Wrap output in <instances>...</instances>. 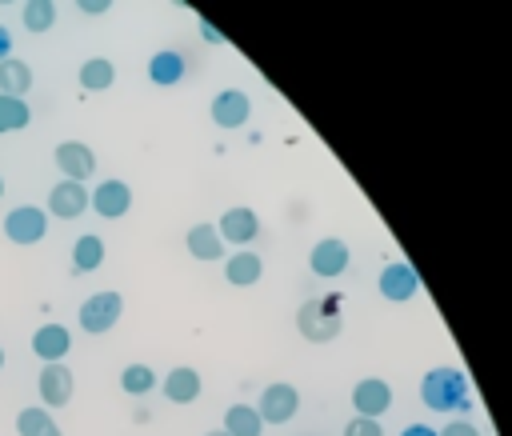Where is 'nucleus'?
Wrapping results in <instances>:
<instances>
[{
    "mask_svg": "<svg viewBox=\"0 0 512 436\" xmlns=\"http://www.w3.org/2000/svg\"><path fill=\"white\" fill-rule=\"evenodd\" d=\"M8 56H12V32H8L4 24H0V64H4Z\"/></svg>",
    "mask_w": 512,
    "mask_h": 436,
    "instance_id": "2f4dec72",
    "label": "nucleus"
},
{
    "mask_svg": "<svg viewBox=\"0 0 512 436\" xmlns=\"http://www.w3.org/2000/svg\"><path fill=\"white\" fill-rule=\"evenodd\" d=\"M52 160H56V168L64 172V180H76V184H84V180L96 172V152H92L88 144H80V140L56 144Z\"/></svg>",
    "mask_w": 512,
    "mask_h": 436,
    "instance_id": "0eeeda50",
    "label": "nucleus"
},
{
    "mask_svg": "<svg viewBox=\"0 0 512 436\" xmlns=\"http://www.w3.org/2000/svg\"><path fill=\"white\" fill-rule=\"evenodd\" d=\"M120 312H124V296L120 292H112V288H104V292H92L84 304H80V328L84 332H108L116 320H120Z\"/></svg>",
    "mask_w": 512,
    "mask_h": 436,
    "instance_id": "7ed1b4c3",
    "label": "nucleus"
},
{
    "mask_svg": "<svg viewBox=\"0 0 512 436\" xmlns=\"http://www.w3.org/2000/svg\"><path fill=\"white\" fill-rule=\"evenodd\" d=\"M180 76H184V56H180L176 48H160V52L148 60V80H152V84L168 88V84H180Z\"/></svg>",
    "mask_w": 512,
    "mask_h": 436,
    "instance_id": "a211bd4d",
    "label": "nucleus"
},
{
    "mask_svg": "<svg viewBox=\"0 0 512 436\" xmlns=\"http://www.w3.org/2000/svg\"><path fill=\"white\" fill-rule=\"evenodd\" d=\"M400 436H436V432H432V424H408Z\"/></svg>",
    "mask_w": 512,
    "mask_h": 436,
    "instance_id": "473e14b6",
    "label": "nucleus"
},
{
    "mask_svg": "<svg viewBox=\"0 0 512 436\" xmlns=\"http://www.w3.org/2000/svg\"><path fill=\"white\" fill-rule=\"evenodd\" d=\"M256 412H260V420H264V424H288V420L300 412V392H296L292 384L276 380V384H268V388L260 392Z\"/></svg>",
    "mask_w": 512,
    "mask_h": 436,
    "instance_id": "20e7f679",
    "label": "nucleus"
},
{
    "mask_svg": "<svg viewBox=\"0 0 512 436\" xmlns=\"http://www.w3.org/2000/svg\"><path fill=\"white\" fill-rule=\"evenodd\" d=\"M28 88H32V68H28L24 60L8 56V60L0 64V96H16V100H24Z\"/></svg>",
    "mask_w": 512,
    "mask_h": 436,
    "instance_id": "aec40b11",
    "label": "nucleus"
},
{
    "mask_svg": "<svg viewBox=\"0 0 512 436\" xmlns=\"http://www.w3.org/2000/svg\"><path fill=\"white\" fill-rule=\"evenodd\" d=\"M36 388H40V400H44L48 412H52V408H64V404L72 400V388H76L72 368H68V364H44Z\"/></svg>",
    "mask_w": 512,
    "mask_h": 436,
    "instance_id": "1a4fd4ad",
    "label": "nucleus"
},
{
    "mask_svg": "<svg viewBox=\"0 0 512 436\" xmlns=\"http://www.w3.org/2000/svg\"><path fill=\"white\" fill-rule=\"evenodd\" d=\"M112 4L108 0H80V12H88V16H100V12H108Z\"/></svg>",
    "mask_w": 512,
    "mask_h": 436,
    "instance_id": "7c9ffc66",
    "label": "nucleus"
},
{
    "mask_svg": "<svg viewBox=\"0 0 512 436\" xmlns=\"http://www.w3.org/2000/svg\"><path fill=\"white\" fill-rule=\"evenodd\" d=\"M308 268H312V276H320V280L340 276V272L348 268V244H344V240H336V236L316 240V244H312V252H308Z\"/></svg>",
    "mask_w": 512,
    "mask_h": 436,
    "instance_id": "6e6552de",
    "label": "nucleus"
},
{
    "mask_svg": "<svg viewBox=\"0 0 512 436\" xmlns=\"http://www.w3.org/2000/svg\"><path fill=\"white\" fill-rule=\"evenodd\" d=\"M88 204H92V192H88L84 184H76V180H60V184H52V192H48V212H52L56 220H76Z\"/></svg>",
    "mask_w": 512,
    "mask_h": 436,
    "instance_id": "9d476101",
    "label": "nucleus"
},
{
    "mask_svg": "<svg viewBox=\"0 0 512 436\" xmlns=\"http://www.w3.org/2000/svg\"><path fill=\"white\" fill-rule=\"evenodd\" d=\"M248 116H252L248 92H240V88L216 92V100H212V124H216V128H240Z\"/></svg>",
    "mask_w": 512,
    "mask_h": 436,
    "instance_id": "f8f14e48",
    "label": "nucleus"
},
{
    "mask_svg": "<svg viewBox=\"0 0 512 436\" xmlns=\"http://www.w3.org/2000/svg\"><path fill=\"white\" fill-rule=\"evenodd\" d=\"M16 432H20V436H64L60 424L52 420V412H48L44 404L20 408V416H16Z\"/></svg>",
    "mask_w": 512,
    "mask_h": 436,
    "instance_id": "412c9836",
    "label": "nucleus"
},
{
    "mask_svg": "<svg viewBox=\"0 0 512 436\" xmlns=\"http://www.w3.org/2000/svg\"><path fill=\"white\" fill-rule=\"evenodd\" d=\"M296 328L304 340L312 344H328L340 336V296L336 292H324V296H308L300 308H296Z\"/></svg>",
    "mask_w": 512,
    "mask_h": 436,
    "instance_id": "f03ea898",
    "label": "nucleus"
},
{
    "mask_svg": "<svg viewBox=\"0 0 512 436\" xmlns=\"http://www.w3.org/2000/svg\"><path fill=\"white\" fill-rule=\"evenodd\" d=\"M28 120H32V108H28L24 100H16V96H0V136H4V132H20V128H28Z\"/></svg>",
    "mask_w": 512,
    "mask_h": 436,
    "instance_id": "393cba45",
    "label": "nucleus"
},
{
    "mask_svg": "<svg viewBox=\"0 0 512 436\" xmlns=\"http://www.w3.org/2000/svg\"><path fill=\"white\" fill-rule=\"evenodd\" d=\"M352 408H356V416L380 420V416L392 408V388H388V380H380V376L356 380V388H352Z\"/></svg>",
    "mask_w": 512,
    "mask_h": 436,
    "instance_id": "423d86ee",
    "label": "nucleus"
},
{
    "mask_svg": "<svg viewBox=\"0 0 512 436\" xmlns=\"http://www.w3.org/2000/svg\"><path fill=\"white\" fill-rule=\"evenodd\" d=\"M164 396L172 400V404H192L196 396H200V372L196 368H172L168 376H164Z\"/></svg>",
    "mask_w": 512,
    "mask_h": 436,
    "instance_id": "f3484780",
    "label": "nucleus"
},
{
    "mask_svg": "<svg viewBox=\"0 0 512 436\" xmlns=\"http://www.w3.org/2000/svg\"><path fill=\"white\" fill-rule=\"evenodd\" d=\"M436 436H480V432H476V424H468V420H452V424H444Z\"/></svg>",
    "mask_w": 512,
    "mask_h": 436,
    "instance_id": "c85d7f7f",
    "label": "nucleus"
},
{
    "mask_svg": "<svg viewBox=\"0 0 512 436\" xmlns=\"http://www.w3.org/2000/svg\"><path fill=\"white\" fill-rule=\"evenodd\" d=\"M224 432L228 436H260L264 432V420H260V412L252 404H232L224 412Z\"/></svg>",
    "mask_w": 512,
    "mask_h": 436,
    "instance_id": "5701e85b",
    "label": "nucleus"
},
{
    "mask_svg": "<svg viewBox=\"0 0 512 436\" xmlns=\"http://www.w3.org/2000/svg\"><path fill=\"white\" fill-rule=\"evenodd\" d=\"M344 436H384V428H380V420H368V416H352V420L344 424Z\"/></svg>",
    "mask_w": 512,
    "mask_h": 436,
    "instance_id": "cd10ccee",
    "label": "nucleus"
},
{
    "mask_svg": "<svg viewBox=\"0 0 512 436\" xmlns=\"http://www.w3.org/2000/svg\"><path fill=\"white\" fill-rule=\"evenodd\" d=\"M120 388H124L128 396H144V392L156 388V372H152L148 364H128V368L120 372Z\"/></svg>",
    "mask_w": 512,
    "mask_h": 436,
    "instance_id": "bb28decb",
    "label": "nucleus"
},
{
    "mask_svg": "<svg viewBox=\"0 0 512 436\" xmlns=\"http://www.w3.org/2000/svg\"><path fill=\"white\" fill-rule=\"evenodd\" d=\"M216 232H220L224 244H236V248H240V244L256 240V232H260V216H256L252 208H228V212L220 216Z\"/></svg>",
    "mask_w": 512,
    "mask_h": 436,
    "instance_id": "4468645a",
    "label": "nucleus"
},
{
    "mask_svg": "<svg viewBox=\"0 0 512 436\" xmlns=\"http://www.w3.org/2000/svg\"><path fill=\"white\" fill-rule=\"evenodd\" d=\"M112 84H116V64H112V60L92 56V60L80 64V88H88V92H104V88H112Z\"/></svg>",
    "mask_w": 512,
    "mask_h": 436,
    "instance_id": "b1692460",
    "label": "nucleus"
},
{
    "mask_svg": "<svg viewBox=\"0 0 512 436\" xmlns=\"http://www.w3.org/2000/svg\"><path fill=\"white\" fill-rule=\"evenodd\" d=\"M188 252L196 260H220L224 256V240H220L216 224H192L188 228Z\"/></svg>",
    "mask_w": 512,
    "mask_h": 436,
    "instance_id": "6ab92c4d",
    "label": "nucleus"
},
{
    "mask_svg": "<svg viewBox=\"0 0 512 436\" xmlns=\"http://www.w3.org/2000/svg\"><path fill=\"white\" fill-rule=\"evenodd\" d=\"M420 400L432 412H460L468 408V376L460 368L440 364L420 380Z\"/></svg>",
    "mask_w": 512,
    "mask_h": 436,
    "instance_id": "f257e3e1",
    "label": "nucleus"
},
{
    "mask_svg": "<svg viewBox=\"0 0 512 436\" xmlns=\"http://www.w3.org/2000/svg\"><path fill=\"white\" fill-rule=\"evenodd\" d=\"M200 36H204L208 44H228V40H224V32H220V28H212L208 20H200Z\"/></svg>",
    "mask_w": 512,
    "mask_h": 436,
    "instance_id": "c756f323",
    "label": "nucleus"
},
{
    "mask_svg": "<svg viewBox=\"0 0 512 436\" xmlns=\"http://www.w3.org/2000/svg\"><path fill=\"white\" fill-rule=\"evenodd\" d=\"M204 436H228V432H224V428H212V432H204Z\"/></svg>",
    "mask_w": 512,
    "mask_h": 436,
    "instance_id": "72a5a7b5",
    "label": "nucleus"
},
{
    "mask_svg": "<svg viewBox=\"0 0 512 436\" xmlns=\"http://www.w3.org/2000/svg\"><path fill=\"white\" fill-rule=\"evenodd\" d=\"M0 196H4V180H0Z\"/></svg>",
    "mask_w": 512,
    "mask_h": 436,
    "instance_id": "c9c22d12",
    "label": "nucleus"
},
{
    "mask_svg": "<svg viewBox=\"0 0 512 436\" xmlns=\"http://www.w3.org/2000/svg\"><path fill=\"white\" fill-rule=\"evenodd\" d=\"M376 284H380V296H384V300H396V304H404V300H412V296L420 292V276H416V268L404 264V260L384 264V272H380Z\"/></svg>",
    "mask_w": 512,
    "mask_h": 436,
    "instance_id": "9b49d317",
    "label": "nucleus"
},
{
    "mask_svg": "<svg viewBox=\"0 0 512 436\" xmlns=\"http://www.w3.org/2000/svg\"><path fill=\"white\" fill-rule=\"evenodd\" d=\"M0 368H4V348H0Z\"/></svg>",
    "mask_w": 512,
    "mask_h": 436,
    "instance_id": "f704fd0d",
    "label": "nucleus"
},
{
    "mask_svg": "<svg viewBox=\"0 0 512 436\" xmlns=\"http://www.w3.org/2000/svg\"><path fill=\"white\" fill-rule=\"evenodd\" d=\"M88 208H96L104 220H120V216L132 208V188H128L124 180H104V184H96Z\"/></svg>",
    "mask_w": 512,
    "mask_h": 436,
    "instance_id": "ddd939ff",
    "label": "nucleus"
},
{
    "mask_svg": "<svg viewBox=\"0 0 512 436\" xmlns=\"http://www.w3.org/2000/svg\"><path fill=\"white\" fill-rule=\"evenodd\" d=\"M72 348V332L64 324H44L32 332V352L44 360V364H60Z\"/></svg>",
    "mask_w": 512,
    "mask_h": 436,
    "instance_id": "2eb2a0df",
    "label": "nucleus"
},
{
    "mask_svg": "<svg viewBox=\"0 0 512 436\" xmlns=\"http://www.w3.org/2000/svg\"><path fill=\"white\" fill-rule=\"evenodd\" d=\"M104 264V240L100 236H92V232H84L76 244H72V272L80 276V272H96Z\"/></svg>",
    "mask_w": 512,
    "mask_h": 436,
    "instance_id": "4be33fe9",
    "label": "nucleus"
},
{
    "mask_svg": "<svg viewBox=\"0 0 512 436\" xmlns=\"http://www.w3.org/2000/svg\"><path fill=\"white\" fill-rule=\"evenodd\" d=\"M224 276H228V284L248 288V284H256V280L264 276V260H260L256 252H248V248H236V252L228 256V264H224Z\"/></svg>",
    "mask_w": 512,
    "mask_h": 436,
    "instance_id": "dca6fc26",
    "label": "nucleus"
},
{
    "mask_svg": "<svg viewBox=\"0 0 512 436\" xmlns=\"http://www.w3.org/2000/svg\"><path fill=\"white\" fill-rule=\"evenodd\" d=\"M44 232H48V216L36 204H20L4 216V236L12 244H36V240H44Z\"/></svg>",
    "mask_w": 512,
    "mask_h": 436,
    "instance_id": "39448f33",
    "label": "nucleus"
},
{
    "mask_svg": "<svg viewBox=\"0 0 512 436\" xmlns=\"http://www.w3.org/2000/svg\"><path fill=\"white\" fill-rule=\"evenodd\" d=\"M20 24H24L28 32H48V28L56 24V4H48V0H28L24 12H20Z\"/></svg>",
    "mask_w": 512,
    "mask_h": 436,
    "instance_id": "a878e982",
    "label": "nucleus"
}]
</instances>
